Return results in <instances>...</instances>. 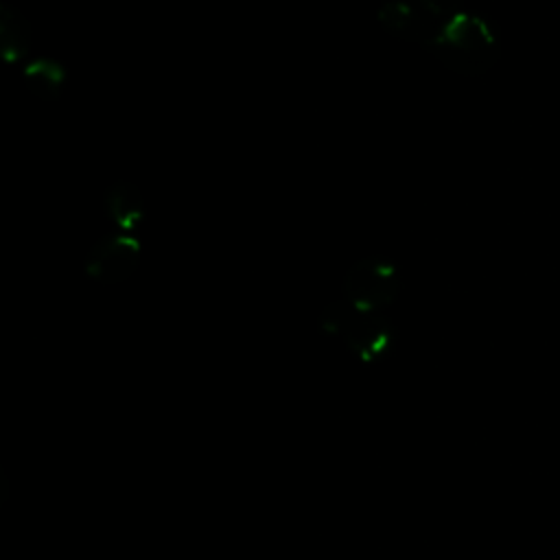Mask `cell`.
Returning a JSON list of instances; mask_svg holds the SVG:
<instances>
[{
	"label": "cell",
	"instance_id": "6da1fadb",
	"mask_svg": "<svg viewBox=\"0 0 560 560\" xmlns=\"http://www.w3.org/2000/svg\"><path fill=\"white\" fill-rule=\"evenodd\" d=\"M424 50L457 74L479 77L494 66L501 55V44L488 18L462 11L442 22L438 35Z\"/></svg>",
	"mask_w": 560,
	"mask_h": 560
},
{
	"label": "cell",
	"instance_id": "7a4b0ae2",
	"mask_svg": "<svg viewBox=\"0 0 560 560\" xmlns=\"http://www.w3.org/2000/svg\"><path fill=\"white\" fill-rule=\"evenodd\" d=\"M317 326L365 363L383 359L396 341V328L383 311L357 306L346 298L328 302L317 317Z\"/></svg>",
	"mask_w": 560,
	"mask_h": 560
},
{
	"label": "cell",
	"instance_id": "3957f363",
	"mask_svg": "<svg viewBox=\"0 0 560 560\" xmlns=\"http://www.w3.org/2000/svg\"><path fill=\"white\" fill-rule=\"evenodd\" d=\"M400 291L402 278L398 267L392 260L378 256L357 260L348 267L341 280V298L372 311H385L392 306Z\"/></svg>",
	"mask_w": 560,
	"mask_h": 560
},
{
	"label": "cell",
	"instance_id": "277c9868",
	"mask_svg": "<svg viewBox=\"0 0 560 560\" xmlns=\"http://www.w3.org/2000/svg\"><path fill=\"white\" fill-rule=\"evenodd\" d=\"M142 243L129 232H116L98 238L83 262L85 276L98 284H120L129 280L140 265Z\"/></svg>",
	"mask_w": 560,
	"mask_h": 560
},
{
	"label": "cell",
	"instance_id": "5b68a950",
	"mask_svg": "<svg viewBox=\"0 0 560 560\" xmlns=\"http://www.w3.org/2000/svg\"><path fill=\"white\" fill-rule=\"evenodd\" d=\"M376 20L387 35L400 42L420 44L422 48L433 42L442 26L440 20L413 0H385L376 11Z\"/></svg>",
	"mask_w": 560,
	"mask_h": 560
},
{
	"label": "cell",
	"instance_id": "8992f818",
	"mask_svg": "<svg viewBox=\"0 0 560 560\" xmlns=\"http://www.w3.org/2000/svg\"><path fill=\"white\" fill-rule=\"evenodd\" d=\"M103 210L118 232L133 234L144 221V197L131 182H114L103 192Z\"/></svg>",
	"mask_w": 560,
	"mask_h": 560
},
{
	"label": "cell",
	"instance_id": "52a82bcc",
	"mask_svg": "<svg viewBox=\"0 0 560 560\" xmlns=\"http://www.w3.org/2000/svg\"><path fill=\"white\" fill-rule=\"evenodd\" d=\"M33 44V28L26 15L2 2L0 4V55L7 63H20L28 57Z\"/></svg>",
	"mask_w": 560,
	"mask_h": 560
},
{
	"label": "cell",
	"instance_id": "ba28073f",
	"mask_svg": "<svg viewBox=\"0 0 560 560\" xmlns=\"http://www.w3.org/2000/svg\"><path fill=\"white\" fill-rule=\"evenodd\" d=\"M66 77V66L50 57H35L22 66V81L39 101H57L63 92Z\"/></svg>",
	"mask_w": 560,
	"mask_h": 560
},
{
	"label": "cell",
	"instance_id": "9c48e42d",
	"mask_svg": "<svg viewBox=\"0 0 560 560\" xmlns=\"http://www.w3.org/2000/svg\"><path fill=\"white\" fill-rule=\"evenodd\" d=\"M435 20L446 22L464 11L466 0H418Z\"/></svg>",
	"mask_w": 560,
	"mask_h": 560
}]
</instances>
